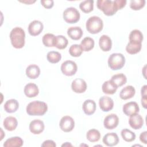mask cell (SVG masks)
<instances>
[{
  "instance_id": "83f0119b",
  "label": "cell",
  "mask_w": 147,
  "mask_h": 147,
  "mask_svg": "<svg viewBox=\"0 0 147 147\" xmlns=\"http://www.w3.org/2000/svg\"><path fill=\"white\" fill-rule=\"evenodd\" d=\"M95 42L93 38L90 37H86L81 41L80 46L83 51L88 52L93 49Z\"/></svg>"
},
{
  "instance_id": "3957f363",
  "label": "cell",
  "mask_w": 147,
  "mask_h": 147,
  "mask_svg": "<svg viewBox=\"0 0 147 147\" xmlns=\"http://www.w3.org/2000/svg\"><path fill=\"white\" fill-rule=\"evenodd\" d=\"M96 4L98 8L107 16H113L118 10L114 1L98 0Z\"/></svg>"
},
{
  "instance_id": "4316f807",
  "label": "cell",
  "mask_w": 147,
  "mask_h": 147,
  "mask_svg": "<svg viewBox=\"0 0 147 147\" xmlns=\"http://www.w3.org/2000/svg\"><path fill=\"white\" fill-rule=\"evenodd\" d=\"M141 47L142 43L130 41L126 47V51L128 53L134 55L138 53L141 51Z\"/></svg>"
},
{
  "instance_id": "4dcf8cb0",
  "label": "cell",
  "mask_w": 147,
  "mask_h": 147,
  "mask_svg": "<svg viewBox=\"0 0 147 147\" xmlns=\"http://www.w3.org/2000/svg\"><path fill=\"white\" fill-rule=\"evenodd\" d=\"M86 137L87 139L91 142H97L100 140V133L99 130L95 129H92L87 132Z\"/></svg>"
},
{
  "instance_id": "7c38bea8",
  "label": "cell",
  "mask_w": 147,
  "mask_h": 147,
  "mask_svg": "<svg viewBox=\"0 0 147 147\" xmlns=\"http://www.w3.org/2000/svg\"><path fill=\"white\" fill-rule=\"evenodd\" d=\"M99 107L103 111L107 112L112 110L114 107L113 100L109 96H103L99 100Z\"/></svg>"
},
{
  "instance_id": "b9f144b4",
  "label": "cell",
  "mask_w": 147,
  "mask_h": 147,
  "mask_svg": "<svg viewBox=\"0 0 147 147\" xmlns=\"http://www.w3.org/2000/svg\"><path fill=\"white\" fill-rule=\"evenodd\" d=\"M146 137H147V131H145L141 133L140 136V140L142 142H143L145 144H147Z\"/></svg>"
},
{
  "instance_id": "6da1fadb",
  "label": "cell",
  "mask_w": 147,
  "mask_h": 147,
  "mask_svg": "<svg viewBox=\"0 0 147 147\" xmlns=\"http://www.w3.org/2000/svg\"><path fill=\"white\" fill-rule=\"evenodd\" d=\"M10 38L13 47L16 49H20L25 45V33L20 27L14 28L10 33Z\"/></svg>"
},
{
  "instance_id": "ee69618b",
  "label": "cell",
  "mask_w": 147,
  "mask_h": 147,
  "mask_svg": "<svg viewBox=\"0 0 147 147\" xmlns=\"http://www.w3.org/2000/svg\"><path fill=\"white\" fill-rule=\"evenodd\" d=\"M141 104L144 108L146 109V96H142Z\"/></svg>"
},
{
  "instance_id": "e575fe53",
  "label": "cell",
  "mask_w": 147,
  "mask_h": 147,
  "mask_svg": "<svg viewBox=\"0 0 147 147\" xmlns=\"http://www.w3.org/2000/svg\"><path fill=\"white\" fill-rule=\"evenodd\" d=\"M121 134L122 138L126 142H131L136 139L135 133L127 129L122 130Z\"/></svg>"
},
{
  "instance_id": "277c9868",
  "label": "cell",
  "mask_w": 147,
  "mask_h": 147,
  "mask_svg": "<svg viewBox=\"0 0 147 147\" xmlns=\"http://www.w3.org/2000/svg\"><path fill=\"white\" fill-rule=\"evenodd\" d=\"M86 26L89 33L96 34L103 29V22L100 17L98 16H92L87 20Z\"/></svg>"
},
{
  "instance_id": "5b68a950",
  "label": "cell",
  "mask_w": 147,
  "mask_h": 147,
  "mask_svg": "<svg viewBox=\"0 0 147 147\" xmlns=\"http://www.w3.org/2000/svg\"><path fill=\"white\" fill-rule=\"evenodd\" d=\"M108 65L112 70L121 69L125 65V57L120 53H112L108 59Z\"/></svg>"
},
{
  "instance_id": "f6af8a7d",
  "label": "cell",
  "mask_w": 147,
  "mask_h": 147,
  "mask_svg": "<svg viewBox=\"0 0 147 147\" xmlns=\"http://www.w3.org/2000/svg\"><path fill=\"white\" fill-rule=\"evenodd\" d=\"M21 2H22V3H26V4H30V3H33L34 2H36V1H20Z\"/></svg>"
},
{
  "instance_id": "836d02e7",
  "label": "cell",
  "mask_w": 147,
  "mask_h": 147,
  "mask_svg": "<svg viewBox=\"0 0 147 147\" xmlns=\"http://www.w3.org/2000/svg\"><path fill=\"white\" fill-rule=\"evenodd\" d=\"M68 41L67 38L62 35H58L56 36L55 47L59 49H63L65 48L68 45Z\"/></svg>"
},
{
  "instance_id": "cb8c5ba5",
  "label": "cell",
  "mask_w": 147,
  "mask_h": 147,
  "mask_svg": "<svg viewBox=\"0 0 147 147\" xmlns=\"http://www.w3.org/2000/svg\"><path fill=\"white\" fill-rule=\"evenodd\" d=\"M19 107L18 102L14 99H11L7 100L4 105V110L9 113H12L16 112Z\"/></svg>"
},
{
  "instance_id": "ab89813d",
  "label": "cell",
  "mask_w": 147,
  "mask_h": 147,
  "mask_svg": "<svg viewBox=\"0 0 147 147\" xmlns=\"http://www.w3.org/2000/svg\"><path fill=\"white\" fill-rule=\"evenodd\" d=\"M114 3L116 5V6L118 9V10H121L122 8H123L126 4V0H114Z\"/></svg>"
},
{
  "instance_id": "9c48e42d",
  "label": "cell",
  "mask_w": 147,
  "mask_h": 147,
  "mask_svg": "<svg viewBox=\"0 0 147 147\" xmlns=\"http://www.w3.org/2000/svg\"><path fill=\"white\" fill-rule=\"evenodd\" d=\"M119 123L118 117L115 114H110L107 115L104 119L103 125L109 130L115 129Z\"/></svg>"
},
{
  "instance_id": "44dd1931",
  "label": "cell",
  "mask_w": 147,
  "mask_h": 147,
  "mask_svg": "<svg viewBox=\"0 0 147 147\" xmlns=\"http://www.w3.org/2000/svg\"><path fill=\"white\" fill-rule=\"evenodd\" d=\"M136 93L134 87L132 86H127L122 88L119 93V96L122 99L127 100L134 96Z\"/></svg>"
},
{
  "instance_id": "8fae6325",
  "label": "cell",
  "mask_w": 147,
  "mask_h": 147,
  "mask_svg": "<svg viewBox=\"0 0 147 147\" xmlns=\"http://www.w3.org/2000/svg\"><path fill=\"white\" fill-rule=\"evenodd\" d=\"M44 28L43 24L38 20H34L28 26V32L33 36H38L42 31Z\"/></svg>"
},
{
  "instance_id": "4fadbf2b",
  "label": "cell",
  "mask_w": 147,
  "mask_h": 147,
  "mask_svg": "<svg viewBox=\"0 0 147 147\" xmlns=\"http://www.w3.org/2000/svg\"><path fill=\"white\" fill-rule=\"evenodd\" d=\"M129 123L131 128L135 130L140 129L143 126L144 119L141 115L136 113L130 116Z\"/></svg>"
},
{
  "instance_id": "52a82bcc",
  "label": "cell",
  "mask_w": 147,
  "mask_h": 147,
  "mask_svg": "<svg viewBox=\"0 0 147 147\" xmlns=\"http://www.w3.org/2000/svg\"><path fill=\"white\" fill-rule=\"evenodd\" d=\"M60 69L64 75L72 76L76 74L78 67L75 62L71 60H67L61 64Z\"/></svg>"
},
{
  "instance_id": "d6986e66",
  "label": "cell",
  "mask_w": 147,
  "mask_h": 147,
  "mask_svg": "<svg viewBox=\"0 0 147 147\" xmlns=\"http://www.w3.org/2000/svg\"><path fill=\"white\" fill-rule=\"evenodd\" d=\"M96 103L95 102L91 99L86 100L83 103L82 109L84 113L87 115H90L93 114L96 110Z\"/></svg>"
},
{
  "instance_id": "ac0fdd59",
  "label": "cell",
  "mask_w": 147,
  "mask_h": 147,
  "mask_svg": "<svg viewBox=\"0 0 147 147\" xmlns=\"http://www.w3.org/2000/svg\"><path fill=\"white\" fill-rule=\"evenodd\" d=\"M24 93L28 98H33L36 96L39 93V90L37 86L33 83H28L24 87Z\"/></svg>"
},
{
  "instance_id": "d6a6232c",
  "label": "cell",
  "mask_w": 147,
  "mask_h": 147,
  "mask_svg": "<svg viewBox=\"0 0 147 147\" xmlns=\"http://www.w3.org/2000/svg\"><path fill=\"white\" fill-rule=\"evenodd\" d=\"M129 38L130 41L142 43L143 40V34L140 30L134 29L130 32Z\"/></svg>"
},
{
  "instance_id": "d590c367",
  "label": "cell",
  "mask_w": 147,
  "mask_h": 147,
  "mask_svg": "<svg viewBox=\"0 0 147 147\" xmlns=\"http://www.w3.org/2000/svg\"><path fill=\"white\" fill-rule=\"evenodd\" d=\"M47 59L51 63H57L61 59V54L56 51H50L47 55Z\"/></svg>"
},
{
  "instance_id": "f546056e",
  "label": "cell",
  "mask_w": 147,
  "mask_h": 147,
  "mask_svg": "<svg viewBox=\"0 0 147 147\" xmlns=\"http://www.w3.org/2000/svg\"><path fill=\"white\" fill-rule=\"evenodd\" d=\"M118 88L125 84L127 82L126 76L123 74H118L113 75L110 79Z\"/></svg>"
},
{
  "instance_id": "f1b7e54d",
  "label": "cell",
  "mask_w": 147,
  "mask_h": 147,
  "mask_svg": "<svg viewBox=\"0 0 147 147\" xmlns=\"http://www.w3.org/2000/svg\"><path fill=\"white\" fill-rule=\"evenodd\" d=\"M42 41L45 47H55L56 36L51 33H47L43 36Z\"/></svg>"
},
{
  "instance_id": "8d00e7d4",
  "label": "cell",
  "mask_w": 147,
  "mask_h": 147,
  "mask_svg": "<svg viewBox=\"0 0 147 147\" xmlns=\"http://www.w3.org/2000/svg\"><path fill=\"white\" fill-rule=\"evenodd\" d=\"M83 51L80 45L78 44L72 45L69 49V53L70 55L73 57H79L82 55Z\"/></svg>"
},
{
  "instance_id": "2e32d148",
  "label": "cell",
  "mask_w": 147,
  "mask_h": 147,
  "mask_svg": "<svg viewBox=\"0 0 147 147\" xmlns=\"http://www.w3.org/2000/svg\"><path fill=\"white\" fill-rule=\"evenodd\" d=\"M103 142L107 146H113L119 142V138L115 133H108L103 138Z\"/></svg>"
},
{
  "instance_id": "f35d334b",
  "label": "cell",
  "mask_w": 147,
  "mask_h": 147,
  "mask_svg": "<svg viewBox=\"0 0 147 147\" xmlns=\"http://www.w3.org/2000/svg\"><path fill=\"white\" fill-rule=\"evenodd\" d=\"M41 5L46 9H51L53 6L54 2L52 0H41Z\"/></svg>"
},
{
  "instance_id": "ffe728a7",
  "label": "cell",
  "mask_w": 147,
  "mask_h": 147,
  "mask_svg": "<svg viewBox=\"0 0 147 147\" xmlns=\"http://www.w3.org/2000/svg\"><path fill=\"white\" fill-rule=\"evenodd\" d=\"M83 31L79 26H72L67 29L68 36L74 40H78L83 36Z\"/></svg>"
},
{
  "instance_id": "d4e9b609",
  "label": "cell",
  "mask_w": 147,
  "mask_h": 147,
  "mask_svg": "<svg viewBox=\"0 0 147 147\" xmlns=\"http://www.w3.org/2000/svg\"><path fill=\"white\" fill-rule=\"evenodd\" d=\"M24 141L20 137H13L8 138L3 144L4 147H21Z\"/></svg>"
},
{
  "instance_id": "ba28073f",
  "label": "cell",
  "mask_w": 147,
  "mask_h": 147,
  "mask_svg": "<svg viewBox=\"0 0 147 147\" xmlns=\"http://www.w3.org/2000/svg\"><path fill=\"white\" fill-rule=\"evenodd\" d=\"M59 126L61 130L64 132L71 131L75 127L74 119L70 116H64L60 121Z\"/></svg>"
},
{
  "instance_id": "8992f818",
  "label": "cell",
  "mask_w": 147,
  "mask_h": 147,
  "mask_svg": "<svg viewBox=\"0 0 147 147\" xmlns=\"http://www.w3.org/2000/svg\"><path fill=\"white\" fill-rule=\"evenodd\" d=\"M80 17L79 11L74 7H68L63 12V18L68 24H75L78 22Z\"/></svg>"
},
{
  "instance_id": "1f68e13d",
  "label": "cell",
  "mask_w": 147,
  "mask_h": 147,
  "mask_svg": "<svg viewBox=\"0 0 147 147\" xmlns=\"http://www.w3.org/2000/svg\"><path fill=\"white\" fill-rule=\"evenodd\" d=\"M79 7L81 10L85 13H88L93 10L94 9V1L93 0H86L80 2Z\"/></svg>"
},
{
  "instance_id": "7bdbcfd3",
  "label": "cell",
  "mask_w": 147,
  "mask_h": 147,
  "mask_svg": "<svg viewBox=\"0 0 147 147\" xmlns=\"http://www.w3.org/2000/svg\"><path fill=\"white\" fill-rule=\"evenodd\" d=\"M146 85H144L142 88H141V95L142 96H146Z\"/></svg>"
},
{
  "instance_id": "7a4b0ae2",
  "label": "cell",
  "mask_w": 147,
  "mask_h": 147,
  "mask_svg": "<svg viewBox=\"0 0 147 147\" xmlns=\"http://www.w3.org/2000/svg\"><path fill=\"white\" fill-rule=\"evenodd\" d=\"M26 113L29 115L42 116L48 110V106L46 103L39 100H34L30 102L26 108Z\"/></svg>"
},
{
  "instance_id": "484cf974",
  "label": "cell",
  "mask_w": 147,
  "mask_h": 147,
  "mask_svg": "<svg viewBox=\"0 0 147 147\" xmlns=\"http://www.w3.org/2000/svg\"><path fill=\"white\" fill-rule=\"evenodd\" d=\"M117 88L118 87L111 80H109L105 82L102 84V89L103 93L110 95L114 94L116 92Z\"/></svg>"
},
{
  "instance_id": "30bf717a",
  "label": "cell",
  "mask_w": 147,
  "mask_h": 147,
  "mask_svg": "<svg viewBox=\"0 0 147 147\" xmlns=\"http://www.w3.org/2000/svg\"><path fill=\"white\" fill-rule=\"evenodd\" d=\"M71 88L75 93H83L87 89L86 82L84 79L81 78L75 79L72 82Z\"/></svg>"
},
{
  "instance_id": "60d3db41",
  "label": "cell",
  "mask_w": 147,
  "mask_h": 147,
  "mask_svg": "<svg viewBox=\"0 0 147 147\" xmlns=\"http://www.w3.org/2000/svg\"><path fill=\"white\" fill-rule=\"evenodd\" d=\"M56 146V144L53 140H48L43 142V143L41 144V146H49V147H55Z\"/></svg>"
},
{
  "instance_id": "e0dca14e",
  "label": "cell",
  "mask_w": 147,
  "mask_h": 147,
  "mask_svg": "<svg viewBox=\"0 0 147 147\" xmlns=\"http://www.w3.org/2000/svg\"><path fill=\"white\" fill-rule=\"evenodd\" d=\"M99 45L103 51L108 52L111 49L112 41L109 36L103 34L99 38Z\"/></svg>"
},
{
  "instance_id": "7402d4cb",
  "label": "cell",
  "mask_w": 147,
  "mask_h": 147,
  "mask_svg": "<svg viewBox=\"0 0 147 147\" xmlns=\"http://www.w3.org/2000/svg\"><path fill=\"white\" fill-rule=\"evenodd\" d=\"M3 125L5 129L8 131L14 130L18 125L17 119L12 116L7 117L3 120Z\"/></svg>"
},
{
  "instance_id": "5bb4252c",
  "label": "cell",
  "mask_w": 147,
  "mask_h": 147,
  "mask_svg": "<svg viewBox=\"0 0 147 147\" xmlns=\"http://www.w3.org/2000/svg\"><path fill=\"white\" fill-rule=\"evenodd\" d=\"M123 112L127 116H130L140 111L138 104L135 102H130L125 103L122 107Z\"/></svg>"
},
{
  "instance_id": "9a60e30c",
  "label": "cell",
  "mask_w": 147,
  "mask_h": 147,
  "mask_svg": "<svg viewBox=\"0 0 147 147\" xmlns=\"http://www.w3.org/2000/svg\"><path fill=\"white\" fill-rule=\"evenodd\" d=\"M44 123L40 119H34L29 124V130L34 134H39L44 130Z\"/></svg>"
},
{
  "instance_id": "603a6c76",
  "label": "cell",
  "mask_w": 147,
  "mask_h": 147,
  "mask_svg": "<svg viewBox=\"0 0 147 147\" xmlns=\"http://www.w3.org/2000/svg\"><path fill=\"white\" fill-rule=\"evenodd\" d=\"M40 74V69L36 64H30L26 69V76L32 79L37 78Z\"/></svg>"
},
{
  "instance_id": "74e56055",
  "label": "cell",
  "mask_w": 147,
  "mask_h": 147,
  "mask_svg": "<svg viewBox=\"0 0 147 147\" xmlns=\"http://www.w3.org/2000/svg\"><path fill=\"white\" fill-rule=\"evenodd\" d=\"M145 0H131L130 3V7L134 10H138L144 7Z\"/></svg>"
}]
</instances>
